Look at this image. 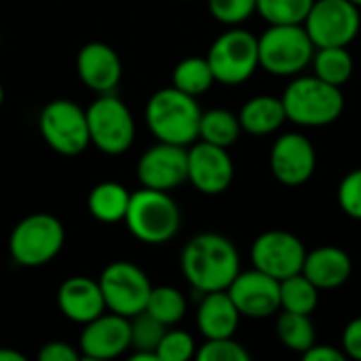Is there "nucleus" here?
Returning <instances> with one entry per match:
<instances>
[{"instance_id": "a878e982", "label": "nucleus", "mask_w": 361, "mask_h": 361, "mask_svg": "<svg viewBox=\"0 0 361 361\" xmlns=\"http://www.w3.org/2000/svg\"><path fill=\"white\" fill-rule=\"evenodd\" d=\"M214 82H216V78H214L207 57H197V55L184 57L173 68V74H171V87H176L192 97L207 93Z\"/></svg>"}, {"instance_id": "20e7f679", "label": "nucleus", "mask_w": 361, "mask_h": 361, "mask_svg": "<svg viewBox=\"0 0 361 361\" xmlns=\"http://www.w3.org/2000/svg\"><path fill=\"white\" fill-rule=\"evenodd\" d=\"M123 222L137 241L146 245H163L178 235L182 214L169 192L142 186L131 192Z\"/></svg>"}, {"instance_id": "393cba45", "label": "nucleus", "mask_w": 361, "mask_h": 361, "mask_svg": "<svg viewBox=\"0 0 361 361\" xmlns=\"http://www.w3.org/2000/svg\"><path fill=\"white\" fill-rule=\"evenodd\" d=\"M241 131L243 129H241L239 116L228 112L226 108H212L207 112H201V121H199V140L201 142L231 148L239 140Z\"/></svg>"}, {"instance_id": "6ab92c4d", "label": "nucleus", "mask_w": 361, "mask_h": 361, "mask_svg": "<svg viewBox=\"0 0 361 361\" xmlns=\"http://www.w3.org/2000/svg\"><path fill=\"white\" fill-rule=\"evenodd\" d=\"M57 307L61 315L74 324H89L91 319L106 313L104 294L97 279L74 275L66 279L57 290Z\"/></svg>"}, {"instance_id": "a211bd4d", "label": "nucleus", "mask_w": 361, "mask_h": 361, "mask_svg": "<svg viewBox=\"0 0 361 361\" xmlns=\"http://www.w3.org/2000/svg\"><path fill=\"white\" fill-rule=\"evenodd\" d=\"M76 74L85 87L95 93H112L123 78L118 53L99 40L87 42L76 55Z\"/></svg>"}, {"instance_id": "39448f33", "label": "nucleus", "mask_w": 361, "mask_h": 361, "mask_svg": "<svg viewBox=\"0 0 361 361\" xmlns=\"http://www.w3.org/2000/svg\"><path fill=\"white\" fill-rule=\"evenodd\" d=\"M315 44L302 23L269 25L258 36L260 68L273 76H298L311 66Z\"/></svg>"}, {"instance_id": "2f4dec72", "label": "nucleus", "mask_w": 361, "mask_h": 361, "mask_svg": "<svg viewBox=\"0 0 361 361\" xmlns=\"http://www.w3.org/2000/svg\"><path fill=\"white\" fill-rule=\"evenodd\" d=\"M197 355L195 338L186 330H165L159 347L157 357L159 361H188Z\"/></svg>"}, {"instance_id": "5701e85b", "label": "nucleus", "mask_w": 361, "mask_h": 361, "mask_svg": "<svg viewBox=\"0 0 361 361\" xmlns=\"http://www.w3.org/2000/svg\"><path fill=\"white\" fill-rule=\"evenodd\" d=\"M131 201V192L118 184V182H99L91 188L87 197L89 214L104 222V224H116L125 220L127 207Z\"/></svg>"}, {"instance_id": "e433bc0d", "label": "nucleus", "mask_w": 361, "mask_h": 361, "mask_svg": "<svg viewBox=\"0 0 361 361\" xmlns=\"http://www.w3.org/2000/svg\"><path fill=\"white\" fill-rule=\"evenodd\" d=\"M343 351L347 357L361 361V317L351 319L343 332Z\"/></svg>"}, {"instance_id": "f704fd0d", "label": "nucleus", "mask_w": 361, "mask_h": 361, "mask_svg": "<svg viewBox=\"0 0 361 361\" xmlns=\"http://www.w3.org/2000/svg\"><path fill=\"white\" fill-rule=\"evenodd\" d=\"M338 205L341 209L353 218V220H361V167L349 171L341 184H338Z\"/></svg>"}, {"instance_id": "473e14b6", "label": "nucleus", "mask_w": 361, "mask_h": 361, "mask_svg": "<svg viewBox=\"0 0 361 361\" xmlns=\"http://www.w3.org/2000/svg\"><path fill=\"white\" fill-rule=\"evenodd\" d=\"M195 357L199 361H250V353L241 343L228 336V338H207L197 349Z\"/></svg>"}, {"instance_id": "b1692460", "label": "nucleus", "mask_w": 361, "mask_h": 361, "mask_svg": "<svg viewBox=\"0 0 361 361\" xmlns=\"http://www.w3.org/2000/svg\"><path fill=\"white\" fill-rule=\"evenodd\" d=\"M313 74L334 87H343L351 80L355 63L349 47H317L311 59Z\"/></svg>"}, {"instance_id": "2eb2a0df", "label": "nucleus", "mask_w": 361, "mask_h": 361, "mask_svg": "<svg viewBox=\"0 0 361 361\" xmlns=\"http://www.w3.org/2000/svg\"><path fill=\"white\" fill-rule=\"evenodd\" d=\"M235 178V165L228 148L197 140L188 146V182L203 195L216 197L228 190Z\"/></svg>"}, {"instance_id": "6e6552de", "label": "nucleus", "mask_w": 361, "mask_h": 361, "mask_svg": "<svg viewBox=\"0 0 361 361\" xmlns=\"http://www.w3.org/2000/svg\"><path fill=\"white\" fill-rule=\"evenodd\" d=\"M207 61L216 82L241 85L254 76L260 68L258 61V36L252 32L231 25L222 32L207 51Z\"/></svg>"}, {"instance_id": "dca6fc26", "label": "nucleus", "mask_w": 361, "mask_h": 361, "mask_svg": "<svg viewBox=\"0 0 361 361\" xmlns=\"http://www.w3.org/2000/svg\"><path fill=\"white\" fill-rule=\"evenodd\" d=\"M226 292L233 298L241 317L262 319L281 311L279 281L258 269L239 271Z\"/></svg>"}, {"instance_id": "aec40b11", "label": "nucleus", "mask_w": 361, "mask_h": 361, "mask_svg": "<svg viewBox=\"0 0 361 361\" xmlns=\"http://www.w3.org/2000/svg\"><path fill=\"white\" fill-rule=\"evenodd\" d=\"M319 292L336 290L345 286L353 273L351 256L336 245H322L313 252H307L305 264L300 271Z\"/></svg>"}, {"instance_id": "79ce46f5", "label": "nucleus", "mask_w": 361, "mask_h": 361, "mask_svg": "<svg viewBox=\"0 0 361 361\" xmlns=\"http://www.w3.org/2000/svg\"><path fill=\"white\" fill-rule=\"evenodd\" d=\"M0 44H2V32H0Z\"/></svg>"}, {"instance_id": "f8f14e48", "label": "nucleus", "mask_w": 361, "mask_h": 361, "mask_svg": "<svg viewBox=\"0 0 361 361\" xmlns=\"http://www.w3.org/2000/svg\"><path fill=\"white\" fill-rule=\"evenodd\" d=\"M305 256V243L288 231H267L256 237L250 250L254 269L275 277L277 281L300 273Z\"/></svg>"}, {"instance_id": "4c0bfd02", "label": "nucleus", "mask_w": 361, "mask_h": 361, "mask_svg": "<svg viewBox=\"0 0 361 361\" xmlns=\"http://www.w3.org/2000/svg\"><path fill=\"white\" fill-rule=\"evenodd\" d=\"M302 360L305 361H345L347 355L345 351L341 349H334V347H328V345H313L311 349H307L302 353Z\"/></svg>"}, {"instance_id": "f257e3e1", "label": "nucleus", "mask_w": 361, "mask_h": 361, "mask_svg": "<svg viewBox=\"0 0 361 361\" xmlns=\"http://www.w3.org/2000/svg\"><path fill=\"white\" fill-rule=\"evenodd\" d=\"M182 275L199 294L226 290L241 271V258L231 239L218 233L195 235L180 256Z\"/></svg>"}, {"instance_id": "a19ab883", "label": "nucleus", "mask_w": 361, "mask_h": 361, "mask_svg": "<svg viewBox=\"0 0 361 361\" xmlns=\"http://www.w3.org/2000/svg\"><path fill=\"white\" fill-rule=\"evenodd\" d=\"M351 2H353L355 6H360V8H361V0H351Z\"/></svg>"}, {"instance_id": "9d476101", "label": "nucleus", "mask_w": 361, "mask_h": 361, "mask_svg": "<svg viewBox=\"0 0 361 361\" xmlns=\"http://www.w3.org/2000/svg\"><path fill=\"white\" fill-rule=\"evenodd\" d=\"M99 288L104 294L106 311L133 317L146 309L148 296L152 292V283L148 275L127 260L110 262L99 275Z\"/></svg>"}, {"instance_id": "ea45409f", "label": "nucleus", "mask_w": 361, "mask_h": 361, "mask_svg": "<svg viewBox=\"0 0 361 361\" xmlns=\"http://www.w3.org/2000/svg\"><path fill=\"white\" fill-rule=\"evenodd\" d=\"M2 102H4V87L0 85V106H2Z\"/></svg>"}, {"instance_id": "7c9ffc66", "label": "nucleus", "mask_w": 361, "mask_h": 361, "mask_svg": "<svg viewBox=\"0 0 361 361\" xmlns=\"http://www.w3.org/2000/svg\"><path fill=\"white\" fill-rule=\"evenodd\" d=\"M129 324H131V349L157 355V347H159L167 326H163L159 319H154L146 311L133 315L129 319Z\"/></svg>"}, {"instance_id": "58836bf2", "label": "nucleus", "mask_w": 361, "mask_h": 361, "mask_svg": "<svg viewBox=\"0 0 361 361\" xmlns=\"http://www.w3.org/2000/svg\"><path fill=\"white\" fill-rule=\"evenodd\" d=\"M0 361H25V355L17 349H0Z\"/></svg>"}, {"instance_id": "ddd939ff", "label": "nucleus", "mask_w": 361, "mask_h": 361, "mask_svg": "<svg viewBox=\"0 0 361 361\" xmlns=\"http://www.w3.org/2000/svg\"><path fill=\"white\" fill-rule=\"evenodd\" d=\"M271 173L283 186L307 184L317 167V152L311 140L298 131L283 133L271 148Z\"/></svg>"}, {"instance_id": "412c9836", "label": "nucleus", "mask_w": 361, "mask_h": 361, "mask_svg": "<svg viewBox=\"0 0 361 361\" xmlns=\"http://www.w3.org/2000/svg\"><path fill=\"white\" fill-rule=\"evenodd\" d=\"M241 313L237 311L233 298L226 290L203 294L197 309V328L207 338H228L235 336Z\"/></svg>"}, {"instance_id": "4468645a", "label": "nucleus", "mask_w": 361, "mask_h": 361, "mask_svg": "<svg viewBox=\"0 0 361 361\" xmlns=\"http://www.w3.org/2000/svg\"><path fill=\"white\" fill-rule=\"evenodd\" d=\"M135 171L144 188L169 192L188 180V146L159 142L140 157Z\"/></svg>"}, {"instance_id": "72a5a7b5", "label": "nucleus", "mask_w": 361, "mask_h": 361, "mask_svg": "<svg viewBox=\"0 0 361 361\" xmlns=\"http://www.w3.org/2000/svg\"><path fill=\"white\" fill-rule=\"evenodd\" d=\"M209 13L224 25H239L256 13V0H207Z\"/></svg>"}, {"instance_id": "4be33fe9", "label": "nucleus", "mask_w": 361, "mask_h": 361, "mask_svg": "<svg viewBox=\"0 0 361 361\" xmlns=\"http://www.w3.org/2000/svg\"><path fill=\"white\" fill-rule=\"evenodd\" d=\"M241 129L250 135H269L279 131V127L288 121L281 97L273 95H256L247 99L239 110Z\"/></svg>"}, {"instance_id": "9b49d317", "label": "nucleus", "mask_w": 361, "mask_h": 361, "mask_svg": "<svg viewBox=\"0 0 361 361\" xmlns=\"http://www.w3.org/2000/svg\"><path fill=\"white\" fill-rule=\"evenodd\" d=\"M361 8L351 0H315L302 25L317 47H349L361 30Z\"/></svg>"}, {"instance_id": "c9c22d12", "label": "nucleus", "mask_w": 361, "mask_h": 361, "mask_svg": "<svg viewBox=\"0 0 361 361\" xmlns=\"http://www.w3.org/2000/svg\"><path fill=\"white\" fill-rule=\"evenodd\" d=\"M38 360L40 361H78L80 360V351H76L72 345L63 343V341H51L47 345H42V349L38 351Z\"/></svg>"}, {"instance_id": "c756f323", "label": "nucleus", "mask_w": 361, "mask_h": 361, "mask_svg": "<svg viewBox=\"0 0 361 361\" xmlns=\"http://www.w3.org/2000/svg\"><path fill=\"white\" fill-rule=\"evenodd\" d=\"M315 0H256V13L269 23H302Z\"/></svg>"}, {"instance_id": "f03ea898", "label": "nucleus", "mask_w": 361, "mask_h": 361, "mask_svg": "<svg viewBox=\"0 0 361 361\" xmlns=\"http://www.w3.org/2000/svg\"><path fill=\"white\" fill-rule=\"evenodd\" d=\"M201 112L197 97L176 87H165L150 95L144 118L159 142L190 146L199 140Z\"/></svg>"}, {"instance_id": "1a4fd4ad", "label": "nucleus", "mask_w": 361, "mask_h": 361, "mask_svg": "<svg viewBox=\"0 0 361 361\" xmlns=\"http://www.w3.org/2000/svg\"><path fill=\"white\" fill-rule=\"evenodd\" d=\"M38 129L47 146L63 157H76L91 146L87 112L70 99L49 102L40 110Z\"/></svg>"}, {"instance_id": "7ed1b4c3", "label": "nucleus", "mask_w": 361, "mask_h": 361, "mask_svg": "<svg viewBox=\"0 0 361 361\" xmlns=\"http://www.w3.org/2000/svg\"><path fill=\"white\" fill-rule=\"evenodd\" d=\"M281 104L288 121L300 127H326L341 118L345 110V95L315 74L296 76L283 91Z\"/></svg>"}, {"instance_id": "0eeeda50", "label": "nucleus", "mask_w": 361, "mask_h": 361, "mask_svg": "<svg viewBox=\"0 0 361 361\" xmlns=\"http://www.w3.org/2000/svg\"><path fill=\"white\" fill-rule=\"evenodd\" d=\"M91 144L110 157L123 154L135 140V121L127 104L114 93H99L85 108Z\"/></svg>"}, {"instance_id": "cd10ccee", "label": "nucleus", "mask_w": 361, "mask_h": 361, "mask_svg": "<svg viewBox=\"0 0 361 361\" xmlns=\"http://www.w3.org/2000/svg\"><path fill=\"white\" fill-rule=\"evenodd\" d=\"M277 336L286 349L302 355L315 345V326L311 322V315L281 311V315L277 317Z\"/></svg>"}, {"instance_id": "423d86ee", "label": "nucleus", "mask_w": 361, "mask_h": 361, "mask_svg": "<svg viewBox=\"0 0 361 361\" xmlns=\"http://www.w3.org/2000/svg\"><path fill=\"white\" fill-rule=\"evenodd\" d=\"M66 243L63 224L51 214H32L17 222L8 237V254L19 267L36 269L53 262Z\"/></svg>"}, {"instance_id": "c85d7f7f", "label": "nucleus", "mask_w": 361, "mask_h": 361, "mask_svg": "<svg viewBox=\"0 0 361 361\" xmlns=\"http://www.w3.org/2000/svg\"><path fill=\"white\" fill-rule=\"evenodd\" d=\"M186 298L178 288L171 286H159L152 288L148 302H146V313H150L154 319H159L163 326L171 328L180 324L186 315Z\"/></svg>"}, {"instance_id": "f3484780", "label": "nucleus", "mask_w": 361, "mask_h": 361, "mask_svg": "<svg viewBox=\"0 0 361 361\" xmlns=\"http://www.w3.org/2000/svg\"><path fill=\"white\" fill-rule=\"evenodd\" d=\"M80 355L87 360H114L131 349V324L129 317L116 313H102L82 326L78 338Z\"/></svg>"}, {"instance_id": "bb28decb", "label": "nucleus", "mask_w": 361, "mask_h": 361, "mask_svg": "<svg viewBox=\"0 0 361 361\" xmlns=\"http://www.w3.org/2000/svg\"><path fill=\"white\" fill-rule=\"evenodd\" d=\"M279 298L281 311L313 315L319 305V290L302 273H296L279 281Z\"/></svg>"}]
</instances>
